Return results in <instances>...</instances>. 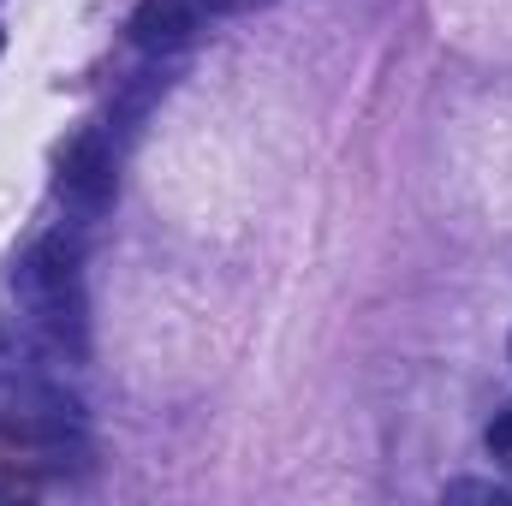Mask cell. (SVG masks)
<instances>
[{
	"instance_id": "5",
	"label": "cell",
	"mask_w": 512,
	"mask_h": 506,
	"mask_svg": "<svg viewBox=\"0 0 512 506\" xmlns=\"http://www.w3.org/2000/svg\"><path fill=\"white\" fill-rule=\"evenodd\" d=\"M489 453H495V459H512V405L489 423Z\"/></svg>"
},
{
	"instance_id": "7",
	"label": "cell",
	"mask_w": 512,
	"mask_h": 506,
	"mask_svg": "<svg viewBox=\"0 0 512 506\" xmlns=\"http://www.w3.org/2000/svg\"><path fill=\"white\" fill-rule=\"evenodd\" d=\"M0 48H6V30H0Z\"/></svg>"
},
{
	"instance_id": "1",
	"label": "cell",
	"mask_w": 512,
	"mask_h": 506,
	"mask_svg": "<svg viewBox=\"0 0 512 506\" xmlns=\"http://www.w3.org/2000/svg\"><path fill=\"white\" fill-rule=\"evenodd\" d=\"M18 298L48 328L54 346L84 352V280H78V245L66 233L42 239L36 251L18 262Z\"/></svg>"
},
{
	"instance_id": "2",
	"label": "cell",
	"mask_w": 512,
	"mask_h": 506,
	"mask_svg": "<svg viewBox=\"0 0 512 506\" xmlns=\"http://www.w3.org/2000/svg\"><path fill=\"white\" fill-rule=\"evenodd\" d=\"M120 191V161H114V143L102 131H84L66 155H60V203L84 221H96Z\"/></svg>"
},
{
	"instance_id": "6",
	"label": "cell",
	"mask_w": 512,
	"mask_h": 506,
	"mask_svg": "<svg viewBox=\"0 0 512 506\" xmlns=\"http://www.w3.org/2000/svg\"><path fill=\"white\" fill-rule=\"evenodd\" d=\"M251 6H262V0H209V12H251Z\"/></svg>"
},
{
	"instance_id": "3",
	"label": "cell",
	"mask_w": 512,
	"mask_h": 506,
	"mask_svg": "<svg viewBox=\"0 0 512 506\" xmlns=\"http://www.w3.org/2000/svg\"><path fill=\"white\" fill-rule=\"evenodd\" d=\"M203 18H215L209 0H137V12H131V42H137L143 54H167V48H185V42L203 30Z\"/></svg>"
},
{
	"instance_id": "4",
	"label": "cell",
	"mask_w": 512,
	"mask_h": 506,
	"mask_svg": "<svg viewBox=\"0 0 512 506\" xmlns=\"http://www.w3.org/2000/svg\"><path fill=\"white\" fill-rule=\"evenodd\" d=\"M447 501H512V489H501V483H477V477H459V483H447Z\"/></svg>"
}]
</instances>
